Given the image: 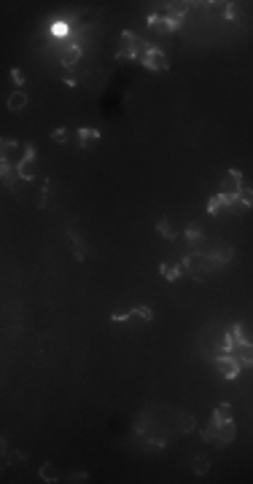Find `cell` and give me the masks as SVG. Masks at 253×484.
Returning a JSON list of instances; mask_svg holds the SVG:
<instances>
[{"label": "cell", "instance_id": "obj_3", "mask_svg": "<svg viewBox=\"0 0 253 484\" xmlns=\"http://www.w3.org/2000/svg\"><path fill=\"white\" fill-rule=\"evenodd\" d=\"M215 366H218V372H221V377L223 379H234L240 374V360L234 358V355H229V353H223V355H218L215 358Z\"/></svg>", "mask_w": 253, "mask_h": 484}, {"label": "cell", "instance_id": "obj_31", "mask_svg": "<svg viewBox=\"0 0 253 484\" xmlns=\"http://www.w3.org/2000/svg\"><path fill=\"white\" fill-rule=\"evenodd\" d=\"M49 194H51L49 180H43V194H41V199H38V207H46V202H49Z\"/></svg>", "mask_w": 253, "mask_h": 484}, {"label": "cell", "instance_id": "obj_22", "mask_svg": "<svg viewBox=\"0 0 253 484\" xmlns=\"http://www.w3.org/2000/svg\"><path fill=\"white\" fill-rule=\"evenodd\" d=\"M213 420L215 422H223V420H232V404H218L213 412Z\"/></svg>", "mask_w": 253, "mask_h": 484}, {"label": "cell", "instance_id": "obj_9", "mask_svg": "<svg viewBox=\"0 0 253 484\" xmlns=\"http://www.w3.org/2000/svg\"><path fill=\"white\" fill-rule=\"evenodd\" d=\"M100 137H102V135H100V129H92V127L78 129V146H81V148H92Z\"/></svg>", "mask_w": 253, "mask_h": 484}, {"label": "cell", "instance_id": "obj_11", "mask_svg": "<svg viewBox=\"0 0 253 484\" xmlns=\"http://www.w3.org/2000/svg\"><path fill=\"white\" fill-rule=\"evenodd\" d=\"M218 436H221L223 447H227V444H232V441H234V436H237V425H234V420H223V422H218Z\"/></svg>", "mask_w": 253, "mask_h": 484}, {"label": "cell", "instance_id": "obj_20", "mask_svg": "<svg viewBox=\"0 0 253 484\" xmlns=\"http://www.w3.org/2000/svg\"><path fill=\"white\" fill-rule=\"evenodd\" d=\"M156 232L162 234V237H167V240H175V229H173V221H170V218H159Z\"/></svg>", "mask_w": 253, "mask_h": 484}, {"label": "cell", "instance_id": "obj_1", "mask_svg": "<svg viewBox=\"0 0 253 484\" xmlns=\"http://www.w3.org/2000/svg\"><path fill=\"white\" fill-rule=\"evenodd\" d=\"M181 264H183V269L189 272L194 280H200V282L210 280V274L221 269V264L215 261L213 255H205V253H191V255H186Z\"/></svg>", "mask_w": 253, "mask_h": 484}, {"label": "cell", "instance_id": "obj_14", "mask_svg": "<svg viewBox=\"0 0 253 484\" xmlns=\"http://www.w3.org/2000/svg\"><path fill=\"white\" fill-rule=\"evenodd\" d=\"M202 439L210 441V444H215V447H223V441H221V436H218V422L210 420V425L202 431Z\"/></svg>", "mask_w": 253, "mask_h": 484}, {"label": "cell", "instance_id": "obj_35", "mask_svg": "<svg viewBox=\"0 0 253 484\" xmlns=\"http://www.w3.org/2000/svg\"><path fill=\"white\" fill-rule=\"evenodd\" d=\"M73 481H87V471H76L73 473Z\"/></svg>", "mask_w": 253, "mask_h": 484}, {"label": "cell", "instance_id": "obj_5", "mask_svg": "<svg viewBox=\"0 0 253 484\" xmlns=\"http://www.w3.org/2000/svg\"><path fill=\"white\" fill-rule=\"evenodd\" d=\"M240 188H242V173L240 169H229L227 178H223V183H221V194L232 199V196L240 194Z\"/></svg>", "mask_w": 253, "mask_h": 484}, {"label": "cell", "instance_id": "obj_7", "mask_svg": "<svg viewBox=\"0 0 253 484\" xmlns=\"http://www.w3.org/2000/svg\"><path fill=\"white\" fill-rule=\"evenodd\" d=\"M0 175H3V186L6 188H14L16 180H19V167L11 164V161H3V164H0Z\"/></svg>", "mask_w": 253, "mask_h": 484}, {"label": "cell", "instance_id": "obj_32", "mask_svg": "<svg viewBox=\"0 0 253 484\" xmlns=\"http://www.w3.org/2000/svg\"><path fill=\"white\" fill-rule=\"evenodd\" d=\"M6 463H19V466H22V463H24V454H22V452H8Z\"/></svg>", "mask_w": 253, "mask_h": 484}, {"label": "cell", "instance_id": "obj_21", "mask_svg": "<svg viewBox=\"0 0 253 484\" xmlns=\"http://www.w3.org/2000/svg\"><path fill=\"white\" fill-rule=\"evenodd\" d=\"M151 318H154V312L148 309V307H135V309L127 315V323H132V320H146V323H148Z\"/></svg>", "mask_w": 253, "mask_h": 484}, {"label": "cell", "instance_id": "obj_34", "mask_svg": "<svg viewBox=\"0 0 253 484\" xmlns=\"http://www.w3.org/2000/svg\"><path fill=\"white\" fill-rule=\"evenodd\" d=\"M11 78H14L16 83H19V87L24 83V75H22V70H19V68H14V70H11Z\"/></svg>", "mask_w": 253, "mask_h": 484}, {"label": "cell", "instance_id": "obj_27", "mask_svg": "<svg viewBox=\"0 0 253 484\" xmlns=\"http://www.w3.org/2000/svg\"><path fill=\"white\" fill-rule=\"evenodd\" d=\"M186 240H189V242L194 245V248H196V245L202 242V232L196 229V226H189V229H186Z\"/></svg>", "mask_w": 253, "mask_h": 484}, {"label": "cell", "instance_id": "obj_4", "mask_svg": "<svg viewBox=\"0 0 253 484\" xmlns=\"http://www.w3.org/2000/svg\"><path fill=\"white\" fill-rule=\"evenodd\" d=\"M143 65H146L148 70H154V73H167V70H170V62H167V56L159 51L156 46L143 56Z\"/></svg>", "mask_w": 253, "mask_h": 484}, {"label": "cell", "instance_id": "obj_28", "mask_svg": "<svg viewBox=\"0 0 253 484\" xmlns=\"http://www.w3.org/2000/svg\"><path fill=\"white\" fill-rule=\"evenodd\" d=\"M229 210H232L234 215H240V213H245V210H248V205L242 202L240 196H232V202H229Z\"/></svg>", "mask_w": 253, "mask_h": 484}, {"label": "cell", "instance_id": "obj_2", "mask_svg": "<svg viewBox=\"0 0 253 484\" xmlns=\"http://www.w3.org/2000/svg\"><path fill=\"white\" fill-rule=\"evenodd\" d=\"M154 49V46H148V43H143V41H140V38H135L132 33H124V35H121V43H119V60H137V56H140V60H143V56L148 54V51H151Z\"/></svg>", "mask_w": 253, "mask_h": 484}, {"label": "cell", "instance_id": "obj_25", "mask_svg": "<svg viewBox=\"0 0 253 484\" xmlns=\"http://www.w3.org/2000/svg\"><path fill=\"white\" fill-rule=\"evenodd\" d=\"M191 468H194V473H196V476H202V473H208V471H210V458H196V460L191 463Z\"/></svg>", "mask_w": 253, "mask_h": 484}, {"label": "cell", "instance_id": "obj_6", "mask_svg": "<svg viewBox=\"0 0 253 484\" xmlns=\"http://www.w3.org/2000/svg\"><path fill=\"white\" fill-rule=\"evenodd\" d=\"M148 24H151V30L156 33H173L178 30V24H181V19L178 16H148Z\"/></svg>", "mask_w": 253, "mask_h": 484}, {"label": "cell", "instance_id": "obj_16", "mask_svg": "<svg viewBox=\"0 0 253 484\" xmlns=\"http://www.w3.org/2000/svg\"><path fill=\"white\" fill-rule=\"evenodd\" d=\"M68 237H70V242H73V255H76L78 261H83V259H87V245H83V240H81L76 232H68Z\"/></svg>", "mask_w": 253, "mask_h": 484}, {"label": "cell", "instance_id": "obj_19", "mask_svg": "<svg viewBox=\"0 0 253 484\" xmlns=\"http://www.w3.org/2000/svg\"><path fill=\"white\" fill-rule=\"evenodd\" d=\"M210 255H213V259H215V261H218L221 267H223V264H227V261H232V255H234V248H229V245H221V248H215V253H210Z\"/></svg>", "mask_w": 253, "mask_h": 484}, {"label": "cell", "instance_id": "obj_23", "mask_svg": "<svg viewBox=\"0 0 253 484\" xmlns=\"http://www.w3.org/2000/svg\"><path fill=\"white\" fill-rule=\"evenodd\" d=\"M41 479L43 481H57L60 479L57 466H54V463H43V466H41Z\"/></svg>", "mask_w": 253, "mask_h": 484}, {"label": "cell", "instance_id": "obj_13", "mask_svg": "<svg viewBox=\"0 0 253 484\" xmlns=\"http://www.w3.org/2000/svg\"><path fill=\"white\" fill-rule=\"evenodd\" d=\"M16 167H19V178L22 180H33V175H35V156H22Z\"/></svg>", "mask_w": 253, "mask_h": 484}, {"label": "cell", "instance_id": "obj_24", "mask_svg": "<svg viewBox=\"0 0 253 484\" xmlns=\"http://www.w3.org/2000/svg\"><path fill=\"white\" fill-rule=\"evenodd\" d=\"M229 339H232V345L237 347V345H242V341H245V336H242V326L240 323H234V326L229 328V334H227Z\"/></svg>", "mask_w": 253, "mask_h": 484}, {"label": "cell", "instance_id": "obj_15", "mask_svg": "<svg viewBox=\"0 0 253 484\" xmlns=\"http://www.w3.org/2000/svg\"><path fill=\"white\" fill-rule=\"evenodd\" d=\"M159 272H162V277L164 280H178V277H181V264H173V261H164L162 264V267H159Z\"/></svg>", "mask_w": 253, "mask_h": 484}, {"label": "cell", "instance_id": "obj_10", "mask_svg": "<svg viewBox=\"0 0 253 484\" xmlns=\"http://www.w3.org/2000/svg\"><path fill=\"white\" fill-rule=\"evenodd\" d=\"M0 154H3V161H16V164H19V159H16V154H19V143H16V140H11V137H6L3 140V146H0Z\"/></svg>", "mask_w": 253, "mask_h": 484}, {"label": "cell", "instance_id": "obj_33", "mask_svg": "<svg viewBox=\"0 0 253 484\" xmlns=\"http://www.w3.org/2000/svg\"><path fill=\"white\" fill-rule=\"evenodd\" d=\"M51 33H54V35H60V38H62V35H68V24H65V22H57V24L51 27Z\"/></svg>", "mask_w": 253, "mask_h": 484}, {"label": "cell", "instance_id": "obj_17", "mask_svg": "<svg viewBox=\"0 0 253 484\" xmlns=\"http://www.w3.org/2000/svg\"><path fill=\"white\" fill-rule=\"evenodd\" d=\"M27 105V94L22 92V89H16L11 97H8V110H14V113H19L22 108Z\"/></svg>", "mask_w": 253, "mask_h": 484}, {"label": "cell", "instance_id": "obj_30", "mask_svg": "<svg viewBox=\"0 0 253 484\" xmlns=\"http://www.w3.org/2000/svg\"><path fill=\"white\" fill-rule=\"evenodd\" d=\"M237 196H240L248 207H253V188H240V194H237Z\"/></svg>", "mask_w": 253, "mask_h": 484}, {"label": "cell", "instance_id": "obj_29", "mask_svg": "<svg viewBox=\"0 0 253 484\" xmlns=\"http://www.w3.org/2000/svg\"><path fill=\"white\" fill-rule=\"evenodd\" d=\"M51 140H54V143H65V140H68V129H65V127L54 129V132H51Z\"/></svg>", "mask_w": 253, "mask_h": 484}, {"label": "cell", "instance_id": "obj_18", "mask_svg": "<svg viewBox=\"0 0 253 484\" xmlns=\"http://www.w3.org/2000/svg\"><path fill=\"white\" fill-rule=\"evenodd\" d=\"M78 60H81V46H70V49L62 51V65L65 68H73Z\"/></svg>", "mask_w": 253, "mask_h": 484}, {"label": "cell", "instance_id": "obj_8", "mask_svg": "<svg viewBox=\"0 0 253 484\" xmlns=\"http://www.w3.org/2000/svg\"><path fill=\"white\" fill-rule=\"evenodd\" d=\"M232 355L240 360L242 366H253V345L250 341H242V345H237L232 350Z\"/></svg>", "mask_w": 253, "mask_h": 484}, {"label": "cell", "instance_id": "obj_12", "mask_svg": "<svg viewBox=\"0 0 253 484\" xmlns=\"http://www.w3.org/2000/svg\"><path fill=\"white\" fill-rule=\"evenodd\" d=\"M229 202H232V199H229V196H223V194H218V196H210V202H208V213H210V215H221L223 210H229Z\"/></svg>", "mask_w": 253, "mask_h": 484}, {"label": "cell", "instance_id": "obj_26", "mask_svg": "<svg viewBox=\"0 0 253 484\" xmlns=\"http://www.w3.org/2000/svg\"><path fill=\"white\" fill-rule=\"evenodd\" d=\"M194 425H196V422H194V417H191V414H181V420H178V428H181L183 433H191V431H194Z\"/></svg>", "mask_w": 253, "mask_h": 484}]
</instances>
